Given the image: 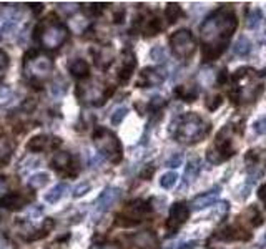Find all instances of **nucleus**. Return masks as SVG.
Instances as JSON below:
<instances>
[{"label":"nucleus","instance_id":"1","mask_svg":"<svg viewBox=\"0 0 266 249\" xmlns=\"http://www.w3.org/2000/svg\"><path fill=\"white\" fill-rule=\"evenodd\" d=\"M238 27L235 10L230 7H222L202 23V42H203V58L206 62L216 58L228 47L233 32Z\"/></svg>","mask_w":266,"mask_h":249},{"label":"nucleus","instance_id":"2","mask_svg":"<svg viewBox=\"0 0 266 249\" xmlns=\"http://www.w3.org/2000/svg\"><path fill=\"white\" fill-rule=\"evenodd\" d=\"M210 130H211V124L206 123L200 115L186 113L185 116L180 118L175 136H177V140L181 143L193 145V143L202 141L205 136L210 133Z\"/></svg>","mask_w":266,"mask_h":249},{"label":"nucleus","instance_id":"3","mask_svg":"<svg viewBox=\"0 0 266 249\" xmlns=\"http://www.w3.org/2000/svg\"><path fill=\"white\" fill-rule=\"evenodd\" d=\"M93 143L99 153L102 156H105L107 160L112 163H120L122 156H123V150H122V143L116 138V135L110 132L105 127H99L93 133Z\"/></svg>","mask_w":266,"mask_h":249},{"label":"nucleus","instance_id":"4","mask_svg":"<svg viewBox=\"0 0 266 249\" xmlns=\"http://www.w3.org/2000/svg\"><path fill=\"white\" fill-rule=\"evenodd\" d=\"M68 37V29L65 27L62 22L52 20V17L47 22L42 25V32H40V42L45 48H60L65 43Z\"/></svg>","mask_w":266,"mask_h":249},{"label":"nucleus","instance_id":"5","mask_svg":"<svg viewBox=\"0 0 266 249\" xmlns=\"http://www.w3.org/2000/svg\"><path fill=\"white\" fill-rule=\"evenodd\" d=\"M170 47L172 54L180 58V60H188L191 58L195 50H197V43L191 35L190 30H178L170 37Z\"/></svg>","mask_w":266,"mask_h":249},{"label":"nucleus","instance_id":"6","mask_svg":"<svg viewBox=\"0 0 266 249\" xmlns=\"http://www.w3.org/2000/svg\"><path fill=\"white\" fill-rule=\"evenodd\" d=\"M25 70L29 71L32 80H35V78L43 80V78H47L52 73L54 63H52L49 57H42L37 50H34L25 58Z\"/></svg>","mask_w":266,"mask_h":249},{"label":"nucleus","instance_id":"7","mask_svg":"<svg viewBox=\"0 0 266 249\" xmlns=\"http://www.w3.org/2000/svg\"><path fill=\"white\" fill-rule=\"evenodd\" d=\"M228 132H230V127H226L223 132H220L216 136V141L208 152H206V156L211 163H222L226 161L230 156L235 153V148L231 145V138H228Z\"/></svg>","mask_w":266,"mask_h":249},{"label":"nucleus","instance_id":"8","mask_svg":"<svg viewBox=\"0 0 266 249\" xmlns=\"http://www.w3.org/2000/svg\"><path fill=\"white\" fill-rule=\"evenodd\" d=\"M150 205L147 201H141V200H135L132 201L130 205L125 208L118 216V225L122 226H133V225H138L140 221H143L148 213H150Z\"/></svg>","mask_w":266,"mask_h":249},{"label":"nucleus","instance_id":"9","mask_svg":"<svg viewBox=\"0 0 266 249\" xmlns=\"http://www.w3.org/2000/svg\"><path fill=\"white\" fill-rule=\"evenodd\" d=\"M190 216V209L185 203H175L170 208V214H168L166 221V236H175L178 229L185 225V221Z\"/></svg>","mask_w":266,"mask_h":249},{"label":"nucleus","instance_id":"10","mask_svg":"<svg viewBox=\"0 0 266 249\" xmlns=\"http://www.w3.org/2000/svg\"><path fill=\"white\" fill-rule=\"evenodd\" d=\"M120 198H122V189H120V188H115V186L105 188V189H103V191L100 193L99 198H96V201H95L96 211H99V213L108 211V209L112 208Z\"/></svg>","mask_w":266,"mask_h":249},{"label":"nucleus","instance_id":"11","mask_svg":"<svg viewBox=\"0 0 266 249\" xmlns=\"http://www.w3.org/2000/svg\"><path fill=\"white\" fill-rule=\"evenodd\" d=\"M52 165H54V168L57 169L58 173H67L70 176H75L74 171H72V168H75L77 171H79V163H77V158L70 153H67V152L57 153L54 161H52Z\"/></svg>","mask_w":266,"mask_h":249},{"label":"nucleus","instance_id":"12","mask_svg":"<svg viewBox=\"0 0 266 249\" xmlns=\"http://www.w3.org/2000/svg\"><path fill=\"white\" fill-rule=\"evenodd\" d=\"M165 71L161 68H145L140 73V80H138V87L140 88H148V87H157L165 82Z\"/></svg>","mask_w":266,"mask_h":249},{"label":"nucleus","instance_id":"13","mask_svg":"<svg viewBox=\"0 0 266 249\" xmlns=\"http://www.w3.org/2000/svg\"><path fill=\"white\" fill-rule=\"evenodd\" d=\"M218 196H220V186H215L213 189H210V191H206L203 194L197 196V198H193L190 203V209L191 211H202V209L211 206L213 203L218 200Z\"/></svg>","mask_w":266,"mask_h":249},{"label":"nucleus","instance_id":"14","mask_svg":"<svg viewBox=\"0 0 266 249\" xmlns=\"http://www.w3.org/2000/svg\"><path fill=\"white\" fill-rule=\"evenodd\" d=\"M29 201H30V198H27V196H23L20 193H9L0 198V209L18 211V209H22L23 206H27Z\"/></svg>","mask_w":266,"mask_h":249},{"label":"nucleus","instance_id":"15","mask_svg":"<svg viewBox=\"0 0 266 249\" xmlns=\"http://www.w3.org/2000/svg\"><path fill=\"white\" fill-rule=\"evenodd\" d=\"M135 67H137L135 55L130 50H127L125 54H123V63H122V68H120V73H118L120 83H127L130 80V77H132Z\"/></svg>","mask_w":266,"mask_h":249},{"label":"nucleus","instance_id":"16","mask_svg":"<svg viewBox=\"0 0 266 249\" xmlns=\"http://www.w3.org/2000/svg\"><path fill=\"white\" fill-rule=\"evenodd\" d=\"M68 70H70V73H72L74 77H77V78H87L88 73H90L88 63L85 60H82V58H75V60L70 62Z\"/></svg>","mask_w":266,"mask_h":249},{"label":"nucleus","instance_id":"17","mask_svg":"<svg viewBox=\"0 0 266 249\" xmlns=\"http://www.w3.org/2000/svg\"><path fill=\"white\" fill-rule=\"evenodd\" d=\"M200 169H202V161H200L198 156H191L186 163L185 168V180L186 183H191L197 180V176L200 175Z\"/></svg>","mask_w":266,"mask_h":249},{"label":"nucleus","instance_id":"18","mask_svg":"<svg viewBox=\"0 0 266 249\" xmlns=\"http://www.w3.org/2000/svg\"><path fill=\"white\" fill-rule=\"evenodd\" d=\"M133 242H135V246H138V247L152 249L155 244H157V236H155L152 231H143V233H138L137 236H133Z\"/></svg>","mask_w":266,"mask_h":249},{"label":"nucleus","instance_id":"19","mask_svg":"<svg viewBox=\"0 0 266 249\" xmlns=\"http://www.w3.org/2000/svg\"><path fill=\"white\" fill-rule=\"evenodd\" d=\"M65 191H67V185L60 183V185H55L52 189H49V191L43 194V200H45V203H49V205H55V203L62 200Z\"/></svg>","mask_w":266,"mask_h":249},{"label":"nucleus","instance_id":"20","mask_svg":"<svg viewBox=\"0 0 266 249\" xmlns=\"http://www.w3.org/2000/svg\"><path fill=\"white\" fill-rule=\"evenodd\" d=\"M49 143H50V140L47 135H37L27 143V150L30 153H38V152H42L43 148H47Z\"/></svg>","mask_w":266,"mask_h":249},{"label":"nucleus","instance_id":"21","mask_svg":"<svg viewBox=\"0 0 266 249\" xmlns=\"http://www.w3.org/2000/svg\"><path fill=\"white\" fill-rule=\"evenodd\" d=\"M251 52V42L245 35L239 37L238 40L233 45V54L236 57H248Z\"/></svg>","mask_w":266,"mask_h":249},{"label":"nucleus","instance_id":"22","mask_svg":"<svg viewBox=\"0 0 266 249\" xmlns=\"http://www.w3.org/2000/svg\"><path fill=\"white\" fill-rule=\"evenodd\" d=\"M112 60H113V52L108 47H103L95 57V63L99 65L100 68H107L108 65L112 63Z\"/></svg>","mask_w":266,"mask_h":249},{"label":"nucleus","instance_id":"23","mask_svg":"<svg viewBox=\"0 0 266 249\" xmlns=\"http://www.w3.org/2000/svg\"><path fill=\"white\" fill-rule=\"evenodd\" d=\"M165 14H166L168 22L175 23V22H178V18H180L181 15H183V10H181V7H180L178 4H168Z\"/></svg>","mask_w":266,"mask_h":249},{"label":"nucleus","instance_id":"24","mask_svg":"<svg viewBox=\"0 0 266 249\" xmlns=\"http://www.w3.org/2000/svg\"><path fill=\"white\" fill-rule=\"evenodd\" d=\"M47 183H49V175L47 173H35V175L30 176L29 186L34 188V189H40V188H43L45 185H47Z\"/></svg>","mask_w":266,"mask_h":249},{"label":"nucleus","instance_id":"25","mask_svg":"<svg viewBox=\"0 0 266 249\" xmlns=\"http://www.w3.org/2000/svg\"><path fill=\"white\" fill-rule=\"evenodd\" d=\"M177 180H178V175L175 171H168L160 178V186L163 189H172L175 185H177Z\"/></svg>","mask_w":266,"mask_h":249},{"label":"nucleus","instance_id":"26","mask_svg":"<svg viewBox=\"0 0 266 249\" xmlns=\"http://www.w3.org/2000/svg\"><path fill=\"white\" fill-rule=\"evenodd\" d=\"M177 95L183 98L185 102H193L198 95V88L197 87H183L177 90Z\"/></svg>","mask_w":266,"mask_h":249},{"label":"nucleus","instance_id":"27","mask_svg":"<svg viewBox=\"0 0 266 249\" xmlns=\"http://www.w3.org/2000/svg\"><path fill=\"white\" fill-rule=\"evenodd\" d=\"M12 156V146L7 141H0V166L7 165Z\"/></svg>","mask_w":266,"mask_h":249},{"label":"nucleus","instance_id":"28","mask_svg":"<svg viewBox=\"0 0 266 249\" xmlns=\"http://www.w3.org/2000/svg\"><path fill=\"white\" fill-rule=\"evenodd\" d=\"M261 18H263L261 10H253L248 15V20H246V27H248L250 30H255L258 25L261 23Z\"/></svg>","mask_w":266,"mask_h":249},{"label":"nucleus","instance_id":"29","mask_svg":"<svg viewBox=\"0 0 266 249\" xmlns=\"http://www.w3.org/2000/svg\"><path fill=\"white\" fill-rule=\"evenodd\" d=\"M128 113V110L125 107H120V108H116L113 113H112V118H110V121H112L113 127H118V124L123 121V118L127 116Z\"/></svg>","mask_w":266,"mask_h":249},{"label":"nucleus","instance_id":"30","mask_svg":"<svg viewBox=\"0 0 266 249\" xmlns=\"http://www.w3.org/2000/svg\"><path fill=\"white\" fill-rule=\"evenodd\" d=\"M161 29H163V25H161L160 18H152L147 25V35H157Z\"/></svg>","mask_w":266,"mask_h":249},{"label":"nucleus","instance_id":"31","mask_svg":"<svg viewBox=\"0 0 266 249\" xmlns=\"http://www.w3.org/2000/svg\"><path fill=\"white\" fill-rule=\"evenodd\" d=\"M253 130H255L256 135H264L266 133V116H259L258 120L253 123Z\"/></svg>","mask_w":266,"mask_h":249},{"label":"nucleus","instance_id":"32","mask_svg":"<svg viewBox=\"0 0 266 249\" xmlns=\"http://www.w3.org/2000/svg\"><path fill=\"white\" fill-rule=\"evenodd\" d=\"M90 189H92L90 183H80V185L74 189V198H82V196H85Z\"/></svg>","mask_w":266,"mask_h":249},{"label":"nucleus","instance_id":"33","mask_svg":"<svg viewBox=\"0 0 266 249\" xmlns=\"http://www.w3.org/2000/svg\"><path fill=\"white\" fill-rule=\"evenodd\" d=\"M181 160H183V155H181V153H175V155H172L170 158L166 160V166L178 168V166H181Z\"/></svg>","mask_w":266,"mask_h":249},{"label":"nucleus","instance_id":"34","mask_svg":"<svg viewBox=\"0 0 266 249\" xmlns=\"http://www.w3.org/2000/svg\"><path fill=\"white\" fill-rule=\"evenodd\" d=\"M152 58H153V60H157V62H163L165 52H163V48L160 47V45H157V47L152 50Z\"/></svg>","mask_w":266,"mask_h":249},{"label":"nucleus","instance_id":"35","mask_svg":"<svg viewBox=\"0 0 266 249\" xmlns=\"http://www.w3.org/2000/svg\"><path fill=\"white\" fill-rule=\"evenodd\" d=\"M165 105H166V102L163 100V98H161V96H155L153 100L150 102V108L157 111V110H160L161 107H165Z\"/></svg>","mask_w":266,"mask_h":249},{"label":"nucleus","instance_id":"36","mask_svg":"<svg viewBox=\"0 0 266 249\" xmlns=\"http://www.w3.org/2000/svg\"><path fill=\"white\" fill-rule=\"evenodd\" d=\"M222 102H223V98L222 96H220V95H216L215 98H213V102L211 103H206V107H208V110H216L218 107H220V105H222Z\"/></svg>","mask_w":266,"mask_h":249},{"label":"nucleus","instance_id":"37","mask_svg":"<svg viewBox=\"0 0 266 249\" xmlns=\"http://www.w3.org/2000/svg\"><path fill=\"white\" fill-rule=\"evenodd\" d=\"M155 173V166H152V165H148L147 166V169H145V171H141V178H143V180H150L152 178V175Z\"/></svg>","mask_w":266,"mask_h":249},{"label":"nucleus","instance_id":"38","mask_svg":"<svg viewBox=\"0 0 266 249\" xmlns=\"http://www.w3.org/2000/svg\"><path fill=\"white\" fill-rule=\"evenodd\" d=\"M9 65V57L4 50H0V68H5Z\"/></svg>","mask_w":266,"mask_h":249},{"label":"nucleus","instance_id":"39","mask_svg":"<svg viewBox=\"0 0 266 249\" xmlns=\"http://www.w3.org/2000/svg\"><path fill=\"white\" fill-rule=\"evenodd\" d=\"M30 9L34 10V14L38 15L43 10V4H30Z\"/></svg>","mask_w":266,"mask_h":249},{"label":"nucleus","instance_id":"40","mask_svg":"<svg viewBox=\"0 0 266 249\" xmlns=\"http://www.w3.org/2000/svg\"><path fill=\"white\" fill-rule=\"evenodd\" d=\"M259 200H261L263 203H264V205H266V185H263L261 188H259Z\"/></svg>","mask_w":266,"mask_h":249},{"label":"nucleus","instance_id":"41","mask_svg":"<svg viewBox=\"0 0 266 249\" xmlns=\"http://www.w3.org/2000/svg\"><path fill=\"white\" fill-rule=\"evenodd\" d=\"M226 82V70H222L218 73V83H225Z\"/></svg>","mask_w":266,"mask_h":249},{"label":"nucleus","instance_id":"42","mask_svg":"<svg viewBox=\"0 0 266 249\" xmlns=\"http://www.w3.org/2000/svg\"><path fill=\"white\" fill-rule=\"evenodd\" d=\"M96 249H120L118 244H103V246H99Z\"/></svg>","mask_w":266,"mask_h":249},{"label":"nucleus","instance_id":"43","mask_svg":"<svg viewBox=\"0 0 266 249\" xmlns=\"http://www.w3.org/2000/svg\"><path fill=\"white\" fill-rule=\"evenodd\" d=\"M123 17H125V12L122 10L120 14H116V15H115V22H122V18H123Z\"/></svg>","mask_w":266,"mask_h":249},{"label":"nucleus","instance_id":"44","mask_svg":"<svg viewBox=\"0 0 266 249\" xmlns=\"http://www.w3.org/2000/svg\"><path fill=\"white\" fill-rule=\"evenodd\" d=\"M259 42H261V43H266V29L261 32V35H259Z\"/></svg>","mask_w":266,"mask_h":249},{"label":"nucleus","instance_id":"45","mask_svg":"<svg viewBox=\"0 0 266 249\" xmlns=\"http://www.w3.org/2000/svg\"><path fill=\"white\" fill-rule=\"evenodd\" d=\"M261 242H266V234L263 236V239H261Z\"/></svg>","mask_w":266,"mask_h":249}]
</instances>
